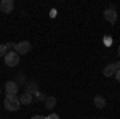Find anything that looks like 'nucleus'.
I'll list each match as a JSON object with an SVG mask.
<instances>
[{
  "mask_svg": "<svg viewBox=\"0 0 120 119\" xmlns=\"http://www.w3.org/2000/svg\"><path fill=\"white\" fill-rule=\"evenodd\" d=\"M104 18H106V21H109L111 24H115V21H117V11L112 8H107L104 11Z\"/></svg>",
  "mask_w": 120,
  "mask_h": 119,
  "instance_id": "6",
  "label": "nucleus"
},
{
  "mask_svg": "<svg viewBox=\"0 0 120 119\" xmlns=\"http://www.w3.org/2000/svg\"><path fill=\"white\" fill-rule=\"evenodd\" d=\"M46 119H59V116H58V114H55V113H51L50 116H46Z\"/></svg>",
  "mask_w": 120,
  "mask_h": 119,
  "instance_id": "16",
  "label": "nucleus"
},
{
  "mask_svg": "<svg viewBox=\"0 0 120 119\" xmlns=\"http://www.w3.org/2000/svg\"><path fill=\"white\" fill-rule=\"evenodd\" d=\"M35 95V98L37 100H40V101H45L46 100V95H43V93H40V92H37V93H34Z\"/></svg>",
  "mask_w": 120,
  "mask_h": 119,
  "instance_id": "14",
  "label": "nucleus"
},
{
  "mask_svg": "<svg viewBox=\"0 0 120 119\" xmlns=\"http://www.w3.org/2000/svg\"><path fill=\"white\" fill-rule=\"evenodd\" d=\"M30 50H32V45H30V42H26V40L16 44V47H15V52L18 55H27Z\"/></svg>",
  "mask_w": 120,
  "mask_h": 119,
  "instance_id": "2",
  "label": "nucleus"
},
{
  "mask_svg": "<svg viewBox=\"0 0 120 119\" xmlns=\"http://www.w3.org/2000/svg\"><path fill=\"white\" fill-rule=\"evenodd\" d=\"M30 119H46V116H40V114H35V116H32Z\"/></svg>",
  "mask_w": 120,
  "mask_h": 119,
  "instance_id": "18",
  "label": "nucleus"
},
{
  "mask_svg": "<svg viewBox=\"0 0 120 119\" xmlns=\"http://www.w3.org/2000/svg\"><path fill=\"white\" fill-rule=\"evenodd\" d=\"M19 101H21V105H30L34 101V97L30 93H27V92H24V93L19 95Z\"/></svg>",
  "mask_w": 120,
  "mask_h": 119,
  "instance_id": "8",
  "label": "nucleus"
},
{
  "mask_svg": "<svg viewBox=\"0 0 120 119\" xmlns=\"http://www.w3.org/2000/svg\"><path fill=\"white\" fill-rule=\"evenodd\" d=\"M3 106H5V110H8V111H18L19 106H21L19 97L18 95H7V98L3 101Z\"/></svg>",
  "mask_w": 120,
  "mask_h": 119,
  "instance_id": "1",
  "label": "nucleus"
},
{
  "mask_svg": "<svg viewBox=\"0 0 120 119\" xmlns=\"http://www.w3.org/2000/svg\"><path fill=\"white\" fill-rule=\"evenodd\" d=\"M106 45H111V37H106Z\"/></svg>",
  "mask_w": 120,
  "mask_h": 119,
  "instance_id": "20",
  "label": "nucleus"
},
{
  "mask_svg": "<svg viewBox=\"0 0 120 119\" xmlns=\"http://www.w3.org/2000/svg\"><path fill=\"white\" fill-rule=\"evenodd\" d=\"M24 89H26L24 92H27V93H30V95H34V93H37V92H38V84L35 82V81H27L26 85H24Z\"/></svg>",
  "mask_w": 120,
  "mask_h": 119,
  "instance_id": "7",
  "label": "nucleus"
},
{
  "mask_svg": "<svg viewBox=\"0 0 120 119\" xmlns=\"http://www.w3.org/2000/svg\"><path fill=\"white\" fill-rule=\"evenodd\" d=\"M3 58H5V64L10 66V68H13V66H16L19 63V55L16 52H8Z\"/></svg>",
  "mask_w": 120,
  "mask_h": 119,
  "instance_id": "3",
  "label": "nucleus"
},
{
  "mask_svg": "<svg viewBox=\"0 0 120 119\" xmlns=\"http://www.w3.org/2000/svg\"><path fill=\"white\" fill-rule=\"evenodd\" d=\"M16 77H18V79H16L15 82L18 84V85H26V76H24V74H21V73H19L18 76H16Z\"/></svg>",
  "mask_w": 120,
  "mask_h": 119,
  "instance_id": "12",
  "label": "nucleus"
},
{
  "mask_svg": "<svg viewBox=\"0 0 120 119\" xmlns=\"http://www.w3.org/2000/svg\"><path fill=\"white\" fill-rule=\"evenodd\" d=\"M7 50H15V47H16V44H13V42H8V44H7Z\"/></svg>",
  "mask_w": 120,
  "mask_h": 119,
  "instance_id": "15",
  "label": "nucleus"
},
{
  "mask_svg": "<svg viewBox=\"0 0 120 119\" xmlns=\"http://www.w3.org/2000/svg\"><path fill=\"white\" fill-rule=\"evenodd\" d=\"M15 10V2L13 0H2L0 2V11L2 13H11Z\"/></svg>",
  "mask_w": 120,
  "mask_h": 119,
  "instance_id": "4",
  "label": "nucleus"
},
{
  "mask_svg": "<svg viewBox=\"0 0 120 119\" xmlns=\"http://www.w3.org/2000/svg\"><path fill=\"white\" fill-rule=\"evenodd\" d=\"M117 53H119V58H120V45H119V48H117Z\"/></svg>",
  "mask_w": 120,
  "mask_h": 119,
  "instance_id": "21",
  "label": "nucleus"
},
{
  "mask_svg": "<svg viewBox=\"0 0 120 119\" xmlns=\"http://www.w3.org/2000/svg\"><path fill=\"white\" fill-rule=\"evenodd\" d=\"M19 90V85L15 81H8V82L5 84V92H7V95H16Z\"/></svg>",
  "mask_w": 120,
  "mask_h": 119,
  "instance_id": "5",
  "label": "nucleus"
},
{
  "mask_svg": "<svg viewBox=\"0 0 120 119\" xmlns=\"http://www.w3.org/2000/svg\"><path fill=\"white\" fill-rule=\"evenodd\" d=\"M55 106H56V98H55V97H46L45 108H46V110H53Z\"/></svg>",
  "mask_w": 120,
  "mask_h": 119,
  "instance_id": "11",
  "label": "nucleus"
},
{
  "mask_svg": "<svg viewBox=\"0 0 120 119\" xmlns=\"http://www.w3.org/2000/svg\"><path fill=\"white\" fill-rule=\"evenodd\" d=\"M0 92H2V90H0Z\"/></svg>",
  "mask_w": 120,
  "mask_h": 119,
  "instance_id": "22",
  "label": "nucleus"
},
{
  "mask_svg": "<svg viewBox=\"0 0 120 119\" xmlns=\"http://www.w3.org/2000/svg\"><path fill=\"white\" fill-rule=\"evenodd\" d=\"M93 103H94V106H96V108H99V110H102V108L106 106V100H104V97H101V95L94 97Z\"/></svg>",
  "mask_w": 120,
  "mask_h": 119,
  "instance_id": "9",
  "label": "nucleus"
},
{
  "mask_svg": "<svg viewBox=\"0 0 120 119\" xmlns=\"http://www.w3.org/2000/svg\"><path fill=\"white\" fill-rule=\"evenodd\" d=\"M102 74L106 76V77H112L114 74H115V68H114V63L112 64H107L104 69H102Z\"/></svg>",
  "mask_w": 120,
  "mask_h": 119,
  "instance_id": "10",
  "label": "nucleus"
},
{
  "mask_svg": "<svg viewBox=\"0 0 120 119\" xmlns=\"http://www.w3.org/2000/svg\"><path fill=\"white\" fill-rule=\"evenodd\" d=\"M7 53H8V50H7V47L3 45V44H0V58H2V56H5Z\"/></svg>",
  "mask_w": 120,
  "mask_h": 119,
  "instance_id": "13",
  "label": "nucleus"
},
{
  "mask_svg": "<svg viewBox=\"0 0 120 119\" xmlns=\"http://www.w3.org/2000/svg\"><path fill=\"white\" fill-rule=\"evenodd\" d=\"M114 68H115V71H117V69H120V61H117V63H114Z\"/></svg>",
  "mask_w": 120,
  "mask_h": 119,
  "instance_id": "19",
  "label": "nucleus"
},
{
  "mask_svg": "<svg viewBox=\"0 0 120 119\" xmlns=\"http://www.w3.org/2000/svg\"><path fill=\"white\" fill-rule=\"evenodd\" d=\"M114 76H115V81H117V82H120V69H117Z\"/></svg>",
  "mask_w": 120,
  "mask_h": 119,
  "instance_id": "17",
  "label": "nucleus"
}]
</instances>
